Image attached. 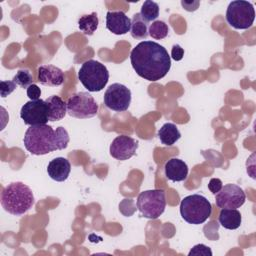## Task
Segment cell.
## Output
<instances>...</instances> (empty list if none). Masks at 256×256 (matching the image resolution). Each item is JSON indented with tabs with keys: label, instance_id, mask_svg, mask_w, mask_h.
I'll return each instance as SVG.
<instances>
[{
	"label": "cell",
	"instance_id": "5bb4252c",
	"mask_svg": "<svg viewBox=\"0 0 256 256\" xmlns=\"http://www.w3.org/2000/svg\"><path fill=\"white\" fill-rule=\"evenodd\" d=\"M38 81L44 86L57 87L63 84L64 73L54 65H42L38 68Z\"/></svg>",
	"mask_w": 256,
	"mask_h": 256
},
{
	"label": "cell",
	"instance_id": "52a82bcc",
	"mask_svg": "<svg viewBox=\"0 0 256 256\" xmlns=\"http://www.w3.org/2000/svg\"><path fill=\"white\" fill-rule=\"evenodd\" d=\"M255 19V10L252 3L236 0L229 3L226 11V20L235 29H248Z\"/></svg>",
	"mask_w": 256,
	"mask_h": 256
},
{
	"label": "cell",
	"instance_id": "f546056e",
	"mask_svg": "<svg viewBox=\"0 0 256 256\" xmlns=\"http://www.w3.org/2000/svg\"><path fill=\"white\" fill-rule=\"evenodd\" d=\"M222 181L219 178H212L210 179L209 183H208V189L213 193L216 194L217 192L220 191V189L222 188Z\"/></svg>",
	"mask_w": 256,
	"mask_h": 256
},
{
	"label": "cell",
	"instance_id": "30bf717a",
	"mask_svg": "<svg viewBox=\"0 0 256 256\" xmlns=\"http://www.w3.org/2000/svg\"><path fill=\"white\" fill-rule=\"evenodd\" d=\"M20 117L26 125H42L49 121V110L45 100H30L26 102L20 111Z\"/></svg>",
	"mask_w": 256,
	"mask_h": 256
},
{
	"label": "cell",
	"instance_id": "603a6c76",
	"mask_svg": "<svg viewBox=\"0 0 256 256\" xmlns=\"http://www.w3.org/2000/svg\"><path fill=\"white\" fill-rule=\"evenodd\" d=\"M168 32H169L168 25L164 21H160V20H156L152 22V24H150L148 28V34L153 39H156V40L164 39L168 35Z\"/></svg>",
	"mask_w": 256,
	"mask_h": 256
},
{
	"label": "cell",
	"instance_id": "44dd1931",
	"mask_svg": "<svg viewBox=\"0 0 256 256\" xmlns=\"http://www.w3.org/2000/svg\"><path fill=\"white\" fill-rule=\"evenodd\" d=\"M99 19L96 12H92L91 14L83 15L78 19V27L79 30L85 35H93V33L98 28Z\"/></svg>",
	"mask_w": 256,
	"mask_h": 256
},
{
	"label": "cell",
	"instance_id": "ac0fdd59",
	"mask_svg": "<svg viewBox=\"0 0 256 256\" xmlns=\"http://www.w3.org/2000/svg\"><path fill=\"white\" fill-rule=\"evenodd\" d=\"M219 223L228 230H235L240 227L242 217L237 209H222L219 213Z\"/></svg>",
	"mask_w": 256,
	"mask_h": 256
},
{
	"label": "cell",
	"instance_id": "6da1fadb",
	"mask_svg": "<svg viewBox=\"0 0 256 256\" xmlns=\"http://www.w3.org/2000/svg\"><path fill=\"white\" fill-rule=\"evenodd\" d=\"M130 61L138 76L153 82L165 77L171 67L167 50L154 41L138 43L130 53Z\"/></svg>",
	"mask_w": 256,
	"mask_h": 256
},
{
	"label": "cell",
	"instance_id": "e0dca14e",
	"mask_svg": "<svg viewBox=\"0 0 256 256\" xmlns=\"http://www.w3.org/2000/svg\"><path fill=\"white\" fill-rule=\"evenodd\" d=\"M49 110V121L54 122L64 118L67 113V105L66 102L57 95H52L48 97L46 100Z\"/></svg>",
	"mask_w": 256,
	"mask_h": 256
},
{
	"label": "cell",
	"instance_id": "4fadbf2b",
	"mask_svg": "<svg viewBox=\"0 0 256 256\" xmlns=\"http://www.w3.org/2000/svg\"><path fill=\"white\" fill-rule=\"evenodd\" d=\"M106 28L115 35H124L131 29V19L123 11H108Z\"/></svg>",
	"mask_w": 256,
	"mask_h": 256
},
{
	"label": "cell",
	"instance_id": "ba28073f",
	"mask_svg": "<svg viewBox=\"0 0 256 256\" xmlns=\"http://www.w3.org/2000/svg\"><path fill=\"white\" fill-rule=\"evenodd\" d=\"M67 113L78 119L94 117L98 112V104L88 92H78L70 96L66 102Z\"/></svg>",
	"mask_w": 256,
	"mask_h": 256
},
{
	"label": "cell",
	"instance_id": "9c48e42d",
	"mask_svg": "<svg viewBox=\"0 0 256 256\" xmlns=\"http://www.w3.org/2000/svg\"><path fill=\"white\" fill-rule=\"evenodd\" d=\"M131 103V91L120 83L111 84L104 93V104L107 108L123 112L126 111Z\"/></svg>",
	"mask_w": 256,
	"mask_h": 256
},
{
	"label": "cell",
	"instance_id": "9a60e30c",
	"mask_svg": "<svg viewBox=\"0 0 256 256\" xmlns=\"http://www.w3.org/2000/svg\"><path fill=\"white\" fill-rule=\"evenodd\" d=\"M71 171L70 162L64 157H57L51 160L47 166V173L51 179L57 182L65 181Z\"/></svg>",
	"mask_w": 256,
	"mask_h": 256
},
{
	"label": "cell",
	"instance_id": "4316f807",
	"mask_svg": "<svg viewBox=\"0 0 256 256\" xmlns=\"http://www.w3.org/2000/svg\"><path fill=\"white\" fill-rule=\"evenodd\" d=\"M17 85L13 81H5L2 80L0 83V92H1V97L5 98L8 95H10L15 89Z\"/></svg>",
	"mask_w": 256,
	"mask_h": 256
},
{
	"label": "cell",
	"instance_id": "d6986e66",
	"mask_svg": "<svg viewBox=\"0 0 256 256\" xmlns=\"http://www.w3.org/2000/svg\"><path fill=\"white\" fill-rule=\"evenodd\" d=\"M158 137L162 144H164L166 146H171L180 139L181 133L175 124L165 123L159 129Z\"/></svg>",
	"mask_w": 256,
	"mask_h": 256
},
{
	"label": "cell",
	"instance_id": "cb8c5ba5",
	"mask_svg": "<svg viewBox=\"0 0 256 256\" xmlns=\"http://www.w3.org/2000/svg\"><path fill=\"white\" fill-rule=\"evenodd\" d=\"M12 81L16 85L27 89L31 84H33V76H32V74L30 73L29 70L20 69V70L17 71V73L13 77Z\"/></svg>",
	"mask_w": 256,
	"mask_h": 256
},
{
	"label": "cell",
	"instance_id": "277c9868",
	"mask_svg": "<svg viewBox=\"0 0 256 256\" xmlns=\"http://www.w3.org/2000/svg\"><path fill=\"white\" fill-rule=\"evenodd\" d=\"M211 203L200 194L186 196L180 203L181 217L190 224L198 225L204 223L211 216Z\"/></svg>",
	"mask_w": 256,
	"mask_h": 256
},
{
	"label": "cell",
	"instance_id": "d4e9b609",
	"mask_svg": "<svg viewBox=\"0 0 256 256\" xmlns=\"http://www.w3.org/2000/svg\"><path fill=\"white\" fill-rule=\"evenodd\" d=\"M55 140H56L57 150H62L67 147V145L69 143V135H68L67 130L64 127L59 126L56 128Z\"/></svg>",
	"mask_w": 256,
	"mask_h": 256
},
{
	"label": "cell",
	"instance_id": "2e32d148",
	"mask_svg": "<svg viewBox=\"0 0 256 256\" xmlns=\"http://www.w3.org/2000/svg\"><path fill=\"white\" fill-rule=\"evenodd\" d=\"M165 176L173 181L180 182L187 178L188 175V166L187 164L178 158H171L165 164Z\"/></svg>",
	"mask_w": 256,
	"mask_h": 256
},
{
	"label": "cell",
	"instance_id": "5b68a950",
	"mask_svg": "<svg viewBox=\"0 0 256 256\" xmlns=\"http://www.w3.org/2000/svg\"><path fill=\"white\" fill-rule=\"evenodd\" d=\"M78 79L89 92H99L109 80V72L106 66L96 60L85 61L79 71Z\"/></svg>",
	"mask_w": 256,
	"mask_h": 256
},
{
	"label": "cell",
	"instance_id": "7402d4cb",
	"mask_svg": "<svg viewBox=\"0 0 256 256\" xmlns=\"http://www.w3.org/2000/svg\"><path fill=\"white\" fill-rule=\"evenodd\" d=\"M140 15L146 22L156 21L159 16V5L154 1H145L141 7Z\"/></svg>",
	"mask_w": 256,
	"mask_h": 256
},
{
	"label": "cell",
	"instance_id": "484cf974",
	"mask_svg": "<svg viewBox=\"0 0 256 256\" xmlns=\"http://www.w3.org/2000/svg\"><path fill=\"white\" fill-rule=\"evenodd\" d=\"M194 255H196V256H199V255L212 256V251L208 246H206L204 244H197L188 253V256H194Z\"/></svg>",
	"mask_w": 256,
	"mask_h": 256
},
{
	"label": "cell",
	"instance_id": "7c38bea8",
	"mask_svg": "<svg viewBox=\"0 0 256 256\" xmlns=\"http://www.w3.org/2000/svg\"><path fill=\"white\" fill-rule=\"evenodd\" d=\"M138 148V142L130 136H117L110 144V155L120 161L127 160L135 155Z\"/></svg>",
	"mask_w": 256,
	"mask_h": 256
},
{
	"label": "cell",
	"instance_id": "8992f818",
	"mask_svg": "<svg viewBox=\"0 0 256 256\" xmlns=\"http://www.w3.org/2000/svg\"><path fill=\"white\" fill-rule=\"evenodd\" d=\"M136 205L143 217L157 219L165 210V192L160 189L143 191L139 194Z\"/></svg>",
	"mask_w": 256,
	"mask_h": 256
},
{
	"label": "cell",
	"instance_id": "83f0119b",
	"mask_svg": "<svg viewBox=\"0 0 256 256\" xmlns=\"http://www.w3.org/2000/svg\"><path fill=\"white\" fill-rule=\"evenodd\" d=\"M27 96L30 100H39L41 96V89L33 83L27 88Z\"/></svg>",
	"mask_w": 256,
	"mask_h": 256
},
{
	"label": "cell",
	"instance_id": "3957f363",
	"mask_svg": "<svg viewBox=\"0 0 256 256\" xmlns=\"http://www.w3.org/2000/svg\"><path fill=\"white\" fill-rule=\"evenodd\" d=\"M23 142L32 155H45L57 150L55 130L47 124L30 126L25 132Z\"/></svg>",
	"mask_w": 256,
	"mask_h": 256
},
{
	"label": "cell",
	"instance_id": "8fae6325",
	"mask_svg": "<svg viewBox=\"0 0 256 256\" xmlns=\"http://www.w3.org/2000/svg\"><path fill=\"white\" fill-rule=\"evenodd\" d=\"M245 200V192L236 184H226L215 194V203L221 209H237Z\"/></svg>",
	"mask_w": 256,
	"mask_h": 256
},
{
	"label": "cell",
	"instance_id": "f1b7e54d",
	"mask_svg": "<svg viewBox=\"0 0 256 256\" xmlns=\"http://www.w3.org/2000/svg\"><path fill=\"white\" fill-rule=\"evenodd\" d=\"M183 56H184V49L179 44L173 45L172 50H171V57L175 61H180V60H182Z\"/></svg>",
	"mask_w": 256,
	"mask_h": 256
},
{
	"label": "cell",
	"instance_id": "7a4b0ae2",
	"mask_svg": "<svg viewBox=\"0 0 256 256\" xmlns=\"http://www.w3.org/2000/svg\"><path fill=\"white\" fill-rule=\"evenodd\" d=\"M32 190L22 182L8 184L1 193V205L4 210L12 215L20 216L34 205Z\"/></svg>",
	"mask_w": 256,
	"mask_h": 256
},
{
	"label": "cell",
	"instance_id": "ffe728a7",
	"mask_svg": "<svg viewBox=\"0 0 256 256\" xmlns=\"http://www.w3.org/2000/svg\"><path fill=\"white\" fill-rule=\"evenodd\" d=\"M131 36L134 39L142 40L146 39L148 34V22H146L140 15V13L134 14L131 20Z\"/></svg>",
	"mask_w": 256,
	"mask_h": 256
},
{
	"label": "cell",
	"instance_id": "4dcf8cb0",
	"mask_svg": "<svg viewBox=\"0 0 256 256\" xmlns=\"http://www.w3.org/2000/svg\"><path fill=\"white\" fill-rule=\"evenodd\" d=\"M200 2L199 1H181V5L183 6V8L187 11H195L198 9Z\"/></svg>",
	"mask_w": 256,
	"mask_h": 256
}]
</instances>
